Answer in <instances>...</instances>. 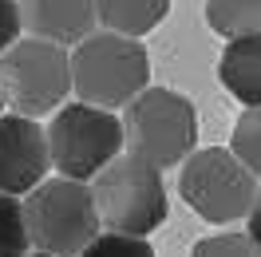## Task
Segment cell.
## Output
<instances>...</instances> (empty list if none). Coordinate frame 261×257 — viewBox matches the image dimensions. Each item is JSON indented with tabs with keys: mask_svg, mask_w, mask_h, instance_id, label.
<instances>
[{
	"mask_svg": "<svg viewBox=\"0 0 261 257\" xmlns=\"http://www.w3.org/2000/svg\"><path fill=\"white\" fill-rule=\"evenodd\" d=\"M218 80L245 111L261 107V32L245 40H229L218 60Z\"/></svg>",
	"mask_w": 261,
	"mask_h": 257,
	"instance_id": "cell-10",
	"label": "cell"
},
{
	"mask_svg": "<svg viewBox=\"0 0 261 257\" xmlns=\"http://www.w3.org/2000/svg\"><path fill=\"white\" fill-rule=\"evenodd\" d=\"M80 257H154L147 238H127V234H99Z\"/></svg>",
	"mask_w": 261,
	"mask_h": 257,
	"instance_id": "cell-15",
	"label": "cell"
},
{
	"mask_svg": "<svg viewBox=\"0 0 261 257\" xmlns=\"http://www.w3.org/2000/svg\"><path fill=\"white\" fill-rule=\"evenodd\" d=\"M24 32L60 48H80L87 36L99 32L95 0H20Z\"/></svg>",
	"mask_w": 261,
	"mask_h": 257,
	"instance_id": "cell-9",
	"label": "cell"
},
{
	"mask_svg": "<svg viewBox=\"0 0 261 257\" xmlns=\"http://www.w3.org/2000/svg\"><path fill=\"white\" fill-rule=\"evenodd\" d=\"M20 32H24L20 0H0V60L20 44Z\"/></svg>",
	"mask_w": 261,
	"mask_h": 257,
	"instance_id": "cell-17",
	"label": "cell"
},
{
	"mask_svg": "<svg viewBox=\"0 0 261 257\" xmlns=\"http://www.w3.org/2000/svg\"><path fill=\"white\" fill-rule=\"evenodd\" d=\"M206 28L222 40H245L261 32V0H206Z\"/></svg>",
	"mask_w": 261,
	"mask_h": 257,
	"instance_id": "cell-12",
	"label": "cell"
},
{
	"mask_svg": "<svg viewBox=\"0 0 261 257\" xmlns=\"http://www.w3.org/2000/svg\"><path fill=\"white\" fill-rule=\"evenodd\" d=\"M99 28L103 32H119L130 40H143L154 32L170 12V0H95Z\"/></svg>",
	"mask_w": 261,
	"mask_h": 257,
	"instance_id": "cell-11",
	"label": "cell"
},
{
	"mask_svg": "<svg viewBox=\"0 0 261 257\" xmlns=\"http://www.w3.org/2000/svg\"><path fill=\"white\" fill-rule=\"evenodd\" d=\"M51 166L60 178L71 182H95L115 159L127 155V131L115 111L91 107V103H67L48 123Z\"/></svg>",
	"mask_w": 261,
	"mask_h": 257,
	"instance_id": "cell-3",
	"label": "cell"
},
{
	"mask_svg": "<svg viewBox=\"0 0 261 257\" xmlns=\"http://www.w3.org/2000/svg\"><path fill=\"white\" fill-rule=\"evenodd\" d=\"M123 131L127 155L143 159L154 170L186 166L198 150V111L182 91L170 87H147L123 111Z\"/></svg>",
	"mask_w": 261,
	"mask_h": 257,
	"instance_id": "cell-2",
	"label": "cell"
},
{
	"mask_svg": "<svg viewBox=\"0 0 261 257\" xmlns=\"http://www.w3.org/2000/svg\"><path fill=\"white\" fill-rule=\"evenodd\" d=\"M24 214H28V234H32L36 253L80 257L103 234V218H99L91 186L60 174L24 198Z\"/></svg>",
	"mask_w": 261,
	"mask_h": 257,
	"instance_id": "cell-4",
	"label": "cell"
},
{
	"mask_svg": "<svg viewBox=\"0 0 261 257\" xmlns=\"http://www.w3.org/2000/svg\"><path fill=\"white\" fill-rule=\"evenodd\" d=\"M48 127H40V119H24V115L8 111L0 119V194L28 198L48 182Z\"/></svg>",
	"mask_w": 261,
	"mask_h": 257,
	"instance_id": "cell-8",
	"label": "cell"
},
{
	"mask_svg": "<svg viewBox=\"0 0 261 257\" xmlns=\"http://www.w3.org/2000/svg\"><path fill=\"white\" fill-rule=\"evenodd\" d=\"M229 150H233V155L245 162V170L261 182V107L238 115L233 135H229Z\"/></svg>",
	"mask_w": 261,
	"mask_h": 257,
	"instance_id": "cell-14",
	"label": "cell"
},
{
	"mask_svg": "<svg viewBox=\"0 0 261 257\" xmlns=\"http://www.w3.org/2000/svg\"><path fill=\"white\" fill-rule=\"evenodd\" d=\"M249 238L261 245V198H257V206H253V214H249Z\"/></svg>",
	"mask_w": 261,
	"mask_h": 257,
	"instance_id": "cell-18",
	"label": "cell"
},
{
	"mask_svg": "<svg viewBox=\"0 0 261 257\" xmlns=\"http://www.w3.org/2000/svg\"><path fill=\"white\" fill-rule=\"evenodd\" d=\"M99 218L107 234H127V238H150L166 222V186L163 174L147 166L135 155L115 159L103 174L91 182Z\"/></svg>",
	"mask_w": 261,
	"mask_h": 257,
	"instance_id": "cell-7",
	"label": "cell"
},
{
	"mask_svg": "<svg viewBox=\"0 0 261 257\" xmlns=\"http://www.w3.org/2000/svg\"><path fill=\"white\" fill-rule=\"evenodd\" d=\"M190 257H261V245L249 234H218V238H202L190 249Z\"/></svg>",
	"mask_w": 261,
	"mask_h": 257,
	"instance_id": "cell-16",
	"label": "cell"
},
{
	"mask_svg": "<svg viewBox=\"0 0 261 257\" xmlns=\"http://www.w3.org/2000/svg\"><path fill=\"white\" fill-rule=\"evenodd\" d=\"M8 115V95H4V83H0V119Z\"/></svg>",
	"mask_w": 261,
	"mask_h": 257,
	"instance_id": "cell-19",
	"label": "cell"
},
{
	"mask_svg": "<svg viewBox=\"0 0 261 257\" xmlns=\"http://www.w3.org/2000/svg\"><path fill=\"white\" fill-rule=\"evenodd\" d=\"M32 249V234H28V214H24V198L0 194V257H28Z\"/></svg>",
	"mask_w": 261,
	"mask_h": 257,
	"instance_id": "cell-13",
	"label": "cell"
},
{
	"mask_svg": "<svg viewBox=\"0 0 261 257\" xmlns=\"http://www.w3.org/2000/svg\"><path fill=\"white\" fill-rule=\"evenodd\" d=\"M28 257H51V253H28Z\"/></svg>",
	"mask_w": 261,
	"mask_h": 257,
	"instance_id": "cell-20",
	"label": "cell"
},
{
	"mask_svg": "<svg viewBox=\"0 0 261 257\" xmlns=\"http://www.w3.org/2000/svg\"><path fill=\"white\" fill-rule=\"evenodd\" d=\"M71 80L80 103L103 107V111H127L150 83V56L139 40L119 32L87 36L80 48H71Z\"/></svg>",
	"mask_w": 261,
	"mask_h": 257,
	"instance_id": "cell-1",
	"label": "cell"
},
{
	"mask_svg": "<svg viewBox=\"0 0 261 257\" xmlns=\"http://www.w3.org/2000/svg\"><path fill=\"white\" fill-rule=\"evenodd\" d=\"M0 83L8 95V111L24 119H44L67 107L75 91L71 80V52L48 40L24 36L16 48L0 60Z\"/></svg>",
	"mask_w": 261,
	"mask_h": 257,
	"instance_id": "cell-6",
	"label": "cell"
},
{
	"mask_svg": "<svg viewBox=\"0 0 261 257\" xmlns=\"http://www.w3.org/2000/svg\"><path fill=\"white\" fill-rule=\"evenodd\" d=\"M178 194L202 222L229 225L253 214L261 198L257 178L245 170V162L229 146H202L178 174Z\"/></svg>",
	"mask_w": 261,
	"mask_h": 257,
	"instance_id": "cell-5",
	"label": "cell"
}]
</instances>
